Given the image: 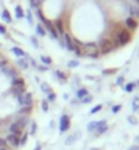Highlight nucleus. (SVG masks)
<instances>
[{"instance_id":"nucleus-2","label":"nucleus","mask_w":139,"mask_h":150,"mask_svg":"<svg viewBox=\"0 0 139 150\" xmlns=\"http://www.w3.org/2000/svg\"><path fill=\"white\" fill-rule=\"evenodd\" d=\"M130 40H131V34H130L127 30H123V32H120L119 34H117V41L113 44V47H115V45H124V44H127Z\"/></svg>"},{"instance_id":"nucleus-30","label":"nucleus","mask_w":139,"mask_h":150,"mask_svg":"<svg viewBox=\"0 0 139 150\" xmlns=\"http://www.w3.org/2000/svg\"><path fill=\"white\" fill-rule=\"evenodd\" d=\"M48 103H55L56 101V94L53 93V91H51L49 94H48V100H47Z\"/></svg>"},{"instance_id":"nucleus-7","label":"nucleus","mask_w":139,"mask_h":150,"mask_svg":"<svg viewBox=\"0 0 139 150\" xmlns=\"http://www.w3.org/2000/svg\"><path fill=\"white\" fill-rule=\"evenodd\" d=\"M44 23H45V28H47V30H48L49 33H51V37H52V38H55V40L59 38V33L56 32L55 26H53V23H52L51 21H48V19H47V21L44 22Z\"/></svg>"},{"instance_id":"nucleus-3","label":"nucleus","mask_w":139,"mask_h":150,"mask_svg":"<svg viewBox=\"0 0 139 150\" xmlns=\"http://www.w3.org/2000/svg\"><path fill=\"white\" fill-rule=\"evenodd\" d=\"M18 98V103L22 105V107H30L33 104V96L32 93H23L22 96L16 97Z\"/></svg>"},{"instance_id":"nucleus-51","label":"nucleus","mask_w":139,"mask_h":150,"mask_svg":"<svg viewBox=\"0 0 139 150\" xmlns=\"http://www.w3.org/2000/svg\"><path fill=\"white\" fill-rule=\"evenodd\" d=\"M134 1H135V3H136V4H139V0H134Z\"/></svg>"},{"instance_id":"nucleus-8","label":"nucleus","mask_w":139,"mask_h":150,"mask_svg":"<svg viewBox=\"0 0 139 150\" xmlns=\"http://www.w3.org/2000/svg\"><path fill=\"white\" fill-rule=\"evenodd\" d=\"M10 134L15 135V137H22V128H20L19 126H18V123H12L11 126H10Z\"/></svg>"},{"instance_id":"nucleus-1","label":"nucleus","mask_w":139,"mask_h":150,"mask_svg":"<svg viewBox=\"0 0 139 150\" xmlns=\"http://www.w3.org/2000/svg\"><path fill=\"white\" fill-rule=\"evenodd\" d=\"M80 48H82V51H83L85 55L90 56V57H97V56L101 53V52H99V48H98V44H95V42L83 44Z\"/></svg>"},{"instance_id":"nucleus-26","label":"nucleus","mask_w":139,"mask_h":150,"mask_svg":"<svg viewBox=\"0 0 139 150\" xmlns=\"http://www.w3.org/2000/svg\"><path fill=\"white\" fill-rule=\"evenodd\" d=\"M42 1L44 0H30V6H32L33 8H38L42 4Z\"/></svg>"},{"instance_id":"nucleus-29","label":"nucleus","mask_w":139,"mask_h":150,"mask_svg":"<svg viewBox=\"0 0 139 150\" xmlns=\"http://www.w3.org/2000/svg\"><path fill=\"white\" fill-rule=\"evenodd\" d=\"M53 75H56V76H57L59 79H61V81H66V79H67L66 74H63L61 71H55V72H53Z\"/></svg>"},{"instance_id":"nucleus-19","label":"nucleus","mask_w":139,"mask_h":150,"mask_svg":"<svg viewBox=\"0 0 139 150\" xmlns=\"http://www.w3.org/2000/svg\"><path fill=\"white\" fill-rule=\"evenodd\" d=\"M15 16L18 18V19H20V18H23V16H25V11L22 10V7H20V6H16V7H15Z\"/></svg>"},{"instance_id":"nucleus-22","label":"nucleus","mask_w":139,"mask_h":150,"mask_svg":"<svg viewBox=\"0 0 139 150\" xmlns=\"http://www.w3.org/2000/svg\"><path fill=\"white\" fill-rule=\"evenodd\" d=\"M32 109H33L32 105H30V107H22V108L19 109V113L23 115V116H28V115L32 112Z\"/></svg>"},{"instance_id":"nucleus-45","label":"nucleus","mask_w":139,"mask_h":150,"mask_svg":"<svg viewBox=\"0 0 139 150\" xmlns=\"http://www.w3.org/2000/svg\"><path fill=\"white\" fill-rule=\"evenodd\" d=\"M0 33L1 34H7V30H6V28H4L3 25H0Z\"/></svg>"},{"instance_id":"nucleus-15","label":"nucleus","mask_w":139,"mask_h":150,"mask_svg":"<svg viewBox=\"0 0 139 150\" xmlns=\"http://www.w3.org/2000/svg\"><path fill=\"white\" fill-rule=\"evenodd\" d=\"M126 25H127V28H130V29H136V26H138L136 21L134 19V18H131V16L126 19Z\"/></svg>"},{"instance_id":"nucleus-39","label":"nucleus","mask_w":139,"mask_h":150,"mask_svg":"<svg viewBox=\"0 0 139 150\" xmlns=\"http://www.w3.org/2000/svg\"><path fill=\"white\" fill-rule=\"evenodd\" d=\"M134 86H135L134 83H128L127 86H126V91H128V93H131L132 89H134Z\"/></svg>"},{"instance_id":"nucleus-48","label":"nucleus","mask_w":139,"mask_h":150,"mask_svg":"<svg viewBox=\"0 0 139 150\" xmlns=\"http://www.w3.org/2000/svg\"><path fill=\"white\" fill-rule=\"evenodd\" d=\"M34 150H41V145H37V146L34 147Z\"/></svg>"},{"instance_id":"nucleus-34","label":"nucleus","mask_w":139,"mask_h":150,"mask_svg":"<svg viewBox=\"0 0 139 150\" xmlns=\"http://www.w3.org/2000/svg\"><path fill=\"white\" fill-rule=\"evenodd\" d=\"M41 108L44 109V112H48V109H49V104H48L47 100H44V101L41 103Z\"/></svg>"},{"instance_id":"nucleus-42","label":"nucleus","mask_w":139,"mask_h":150,"mask_svg":"<svg viewBox=\"0 0 139 150\" xmlns=\"http://www.w3.org/2000/svg\"><path fill=\"white\" fill-rule=\"evenodd\" d=\"M37 68H38L40 71H42V72H44V71H48V67H47V66H44V64H42V66H38Z\"/></svg>"},{"instance_id":"nucleus-44","label":"nucleus","mask_w":139,"mask_h":150,"mask_svg":"<svg viewBox=\"0 0 139 150\" xmlns=\"http://www.w3.org/2000/svg\"><path fill=\"white\" fill-rule=\"evenodd\" d=\"M26 14H28V15H26V16H28L29 23H32V22H33V19H32V12H30V11H28V12H26Z\"/></svg>"},{"instance_id":"nucleus-18","label":"nucleus","mask_w":139,"mask_h":150,"mask_svg":"<svg viewBox=\"0 0 139 150\" xmlns=\"http://www.w3.org/2000/svg\"><path fill=\"white\" fill-rule=\"evenodd\" d=\"M1 18H3L4 22L11 23V15H10V12H8L7 10H3V12H1Z\"/></svg>"},{"instance_id":"nucleus-13","label":"nucleus","mask_w":139,"mask_h":150,"mask_svg":"<svg viewBox=\"0 0 139 150\" xmlns=\"http://www.w3.org/2000/svg\"><path fill=\"white\" fill-rule=\"evenodd\" d=\"M130 14L131 18H139V6H130Z\"/></svg>"},{"instance_id":"nucleus-25","label":"nucleus","mask_w":139,"mask_h":150,"mask_svg":"<svg viewBox=\"0 0 139 150\" xmlns=\"http://www.w3.org/2000/svg\"><path fill=\"white\" fill-rule=\"evenodd\" d=\"M41 90L44 91V93H47V94H49V93L52 91V87L49 86L47 82H44V83H41Z\"/></svg>"},{"instance_id":"nucleus-40","label":"nucleus","mask_w":139,"mask_h":150,"mask_svg":"<svg viewBox=\"0 0 139 150\" xmlns=\"http://www.w3.org/2000/svg\"><path fill=\"white\" fill-rule=\"evenodd\" d=\"M120 109H121V105H115V107L112 108V112H113V113H117Z\"/></svg>"},{"instance_id":"nucleus-20","label":"nucleus","mask_w":139,"mask_h":150,"mask_svg":"<svg viewBox=\"0 0 139 150\" xmlns=\"http://www.w3.org/2000/svg\"><path fill=\"white\" fill-rule=\"evenodd\" d=\"M16 123H18V126L23 130L25 127H26V124H28V117H26V116H23V117L18 119V120H16Z\"/></svg>"},{"instance_id":"nucleus-27","label":"nucleus","mask_w":139,"mask_h":150,"mask_svg":"<svg viewBox=\"0 0 139 150\" xmlns=\"http://www.w3.org/2000/svg\"><path fill=\"white\" fill-rule=\"evenodd\" d=\"M97 127H98V122H92L87 126V130L89 131H94V130H97Z\"/></svg>"},{"instance_id":"nucleus-17","label":"nucleus","mask_w":139,"mask_h":150,"mask_svg":"<svg viewBox=\"0 0 139 150\" xmlns=\"http://www.w3.org/2000/svg\"><path fill=\"white\" fill-rule=\"evenodd\" d=\"M23 93H26V91H25V86H22V87H12V94L16 96V97L22 96Z\"/></svg>"},{"instance_id":"nucleus-12","label":"nucleus","mask_w":139,"mask_h":150,"mask_svg":"<svg viewBox=\"0 0 139 150\" xmlns=\"http://www.w3.org/2000/svg\"><path fill=\"white\" fill-rule=\"evenodd\" d=\"M55 29H56V32L59 33V34H61V36H63V34H64L63 21H61V19H57V21H55Z\"/></svg>"},{"instance_id":"nucleus-43","label":"nucleus","mask_w":139,"mask_h":150,"mask_svg":"<svg viewBox=\"0 0 139 150\" xmlns=\"http://www.w3.org/2000/svg\"><path fill=\"white\" fill-rule=\"evenodd\" d=\"M128 122L131 123V124H136V119L134 117V116H130V117H128Z\"/></svg>"},{"instance_id":"nucleus-35","label":"nucleus","mask_w":139,"mask_h":150,"mask_svg":"<svg viewBox=\"0 0 139 150\" xmlns=\"http://www.w3.org/2000/svg\"><path fill=\"white\" fill-rule=\"evenodd\" d=\"M26 142H28V134H23V137L19 139V145L25 146V145H26Z\"/></svg>"},{"instance_id":"nucleus-32","label":"nucleus","mask_w":139,"mask_h":150,"mask_svg":"<svg viewBox=\"0 0 139 150\" xmlns=\"http://www.w3.org/2000/svg\"><path fill=\"white\" fill-rule=\"evenodd\" d=\"M79 66V62L78 60H71V62H68V67H71V68H75Z\"/></svg>"},{"instance_id":"nucleus-49","label":"nucleus","mask_w":139,"mask_h":150,"mask_svg":"<svg viewBox=\"0 0 139 150\" xmlns=\"http://www.w3.org/2000/svg\"><path fill=\"white\" fill-rule=\"evenodd\" d=\"M90 150H101V149H97V147H92Z\"/></svg>"},{"instance_id":"nucleus-28","label":"nucleus","mask_w":139,"mask_h":150,"mask_svg":"<svg viewBox=\"0 0 139 150\" xmlns=\"http://www.w3.org/2000/svg\"><path fill=\"white\" fill-rule=\"evenodd\" d=\"M132 109L134 111H138L139 109V97H135L134 101H132Z\"/></svg>"},{"instance_id":"nucleus-16","label":"nucleus","mask_w":139,"mask_h":150,"mask_svg":"<svg viewBox=\"0 0 139 150\" xmlns=\"http://www.w3.org/2000/svg\"><path fill=\"white\" fill-rule=\"evenodd\" d=\"M18 66H19V68H22V70H28L29 68V64H28V59L26 57H22V59H19L18 62Z\"/></svg>"},{"instance_id":"nucleus-37","label":"nucleus","mask_w":139,"mask_h":150,"mask_svg":"<svg viewBox=\"0 0 139 150\" xmlns=\"http://www.w3.org/2000/svg\"><path fill=\"white\" fill-rule=\"evenodd\" d=\"M101 108H102V107H101V105H95V107L93 108L92 111H90V113H92V115L97 113V112H98V111H101Z\"/></svg>"},{"instance_id":"nucleus-11","label":"nucleus","mask_w":139,"mask_h":150,"mask_svg":"<svg viewBox=\"0 0 139 150\" xmlns=\"http://www.w3.org/2000/svg\"><path fill=\"white\" fill-rule=\"evenodd\" d=\"M12 53H14V55H16L18 57H22V56H25L26 59H29L28 53H26L23 49H20V48H18V47H14V48H12Z\"/></svg>"},{"instance_id":"nucleus-38","label":"nucleus","mask_w":139,"mask_h":150,"mask_svg":"<svg viewBox=\"0 0 139 150\" xmlns=\"http://www.w3.org/2000/svg\"><path fill=\"white\" fill-rule=\"evenodd\" d=\"M37 16H38V18H40V21H41V22H45V21H47V18H45L44 15H42V12H41L40 10H38V11H37Z\"/></svg>"},{"instance_id":"nucleus-36","label":"nucleus","mask_w":139,"mask_h":150,"mask_svg":"<svg viewBox=\"0 0 139 150\" xmlns=\"http://www.w3.org/2000/svg\"><path fill=\"white\" fill-rule=\"evenodd\" d=\"M30 41H32V44H33V45H34V48H37V49L40 48V44H38V40H37L36 37H32V38H30Z\"/></svg>"},{"instance_id":"nucleus-6","label":"nucleus","mask_w":139,"mask_h":150,"mask_svg":"<svg viewBox=\"0 0 139 150\" xmlns=\"http://www.w3.org/2000/svg\"><path fill=\"white\" fill-rule=\"evenodd\" d=\"M68 128H70V116L63 115V116L60 117V127H59V130H60V132H66Z\"/></svg>"},{"instance_id":"nucleus-52","label":"nucleus","mask_w":139,"mask_h":150,"mask_svg":"<svg viewBox=\"0 0 139 150\" xmlns=\"http://www.w3.org/2000/svg\"><path fill=\"white\" fill-rule=\"evenodd\" d=\"M0 47H1V45H0Z\"/></svg>"},{"instance_id":"nucleus-31","label":"nucleus","mask_w":139,"mask_h":150,"mask_svg":"<svg viewBox=\"0 0 139 150\" xmlns=\"http://www.w3.org/2000/svg\"><path fill=\"white\" fill-rule=\"evenodd\" d=\"M92 101H93V97L90 94H87L86 97L82 98V104H89V103H92Z\"/></svg>"},{"instance_id":"nucleus-41","label":"nucleus","mask_w":139,"mask_h":150,"mask_svg":"<svg viewBox=\"0 0 139 150\" xmlns=\"http://www.w3.org/2000/svg\"><path fill=\"white\" fill-rule=\"evenodd\" d=\"M0 147H7V142H6V139L0 138Z\"/></svg>"},{"instance_id":"nucleus-23","label":"nucleus","mask_w":139,"mask_h":150,"mask_svg":"<svg viewBox=\"0 0 139 150\" xmlns=\"http://www.w3.org/2000/svg\"><path fill=\"white\" fill-rule=\"evenodd\" d=\"M89 94V91L86 90V89H79V90L76 91V97H78V98H83V97H86V96Z\"/></svg>"},{"instance_id":"nucleus-21","label":"nucleus","mask_w":139,"mask_h":150,"mask_svg":"<svg viewBox=\"0 0 139 150\" xmlns=\"http://www.w3.org/2000/svg\"><path fill=\"white\" fill-rule=\"evenodd\" d=\"M36 32H37V34H38L40 37L47 36V32H45V29L42 28V25H37V26H36Z\"/></svg>"},{"instance_id":"nucleus-53","label":"nucleus","mask_w":139,"mask_h":150,"mask_svg":"<svg viewBox=\"0 0 139 150\" xmlns=\"http://www.w3.org/2000/svg\"><path fill=\"white\" fill-rule=\"evenodd\" d=\"M0 57H1V56H0Z\"/></svg>"},{"instance_id":"nucleus-5","label":"nucleus","mask_w":139,"mask_h":150,"mask_svg":"<svg viewBox=\"0 0 139 150\" xmlns=\"http://www.w3.org/2000/svg\"><path fill=\"white\" fill-rule=\"evenodd\" d=\"M98 48H99V52L101 53H108V52H111L113 49V42L109 41V40H102L101 42L98 44Z\"/></svg>"},{"instance_id":"nucleus-50","label":"nucleus","mask_w":139,"mask_h":150,"mask_svg":"<svg viewBox=\"0 0 139 150\" xmlns=\"http://www.w3.org/2000/svg\"><path fill=\"white\" fill-rule=\"evenodd\" d=\"M0 150H8L7 147H0Z\"/></svg>"},{"instance_id":"nucleus-14","label":"nucleus","mask_w":139,"mask_h":150,"mask_svg":"<svg viewBox=\"0 0 139 150\" xmlns=\"http://www.w3.org/2000/svg\"><path fill=\"white\" fill-rule=\"evenodd\" d=\"M25 86V81L22 78H12V87H22Z\"/></svg>"},{"instance_id":"nucleus-46","label":"nucleus","mask_w":139,"mask_h":150,"mask_svg":"<svg viewBox=\"0 0 139 150\" xmlns=\"http://www.w3.org/2000/svg\"><path fill=\"white\" fill-rule=\"evenodd\" d=\"M123 82H124V78H123V76L117 78V85H123Z\"/></svg>"},{"instance_id":"nucleus-47","label":"nucleus","mask_w":139,"mask_h":150,"mask_svg":"<svg viewBox=\"0 0 139 150\" xmlns=\"http://www.w3.org/2000/svg\"><path fill=\"white\" fill-rule=\"evenodd\" d=\"M128 150H139V147L135 145V146H131V147H130V149H128Z\"/></svg>"},{"instance_id":"nucleus-33","label":"nucleus","mask_w":139,"mask_h":150,"mask_svg":"<svg viewBox=\"0 0 139 150\" xmlns=\"http://www.w3.org/2000/svg\"><path fill=\"white\" fill-rule=\"evenodd\" d=\"M36 132H37V123L33 122V123H32V127H30V134L34 135Z\"/></svg>"},{"instance_id":"nucleus-9","label":"nucleus","mask_w":139,"mask_h":150,"mask_svg":"<svg viewBox=\"0 0 139 150\" xmlns=\"http://www.w3.org/2000/svg\"><path fill=\"white\" fill-rule=\"evenodd\" d=\"M6 142H7V145H11L12 147L20 146V145H19V138H18V137H15V135H12V134H8L7 139H6Z\"/></svg>"},{"instance_id":"nucleus-10","label":"nucleus","mask_w":139,"mask_h":150,"mask_svg":"<svg viewBox=\"0 0 139 150\" xmlns=\"http://www.w3.org/2000/svg\"><path fill=\"white\" fill-rule=\"evenodd\" d=\"M80 137H82V132H80V131H76L75 134L70 135V137L66 139V145H72V143L75 142V141H78Z\"/></svg>"},{"instance_id":"nucleus-24","label":"nucleus","mask_w":139,"mask_h":150,"mask_svg":"<svg viewBox=\"0 0 139 150\" xmlns=\"http://www.w3.org/2000/svg\"><path fill=\"white\" fill-rule=\"evenodd\" d=\"M40 60L41 62H42V64H44V66H49V64H52V59L51 57H49V56H40Z\"/></svg>"},{"instance_id":"nucleus-4","label":"nucleus","mask_w":139,"mask_h":150,"mask_svg":"<svg viewBox=\"0 0 139 150\" xmlns=\"http://www.w3.org/2000/svg\"><path fill=\"white\" fill-rule=\"evenodd\" d=\"M63 38H64V42H66V48H67L68 51H74V49L76 48V45H80L79 41L72 40L71 37L67 34V33H64V34H63Z\"/></svg>"}]
</instances>
